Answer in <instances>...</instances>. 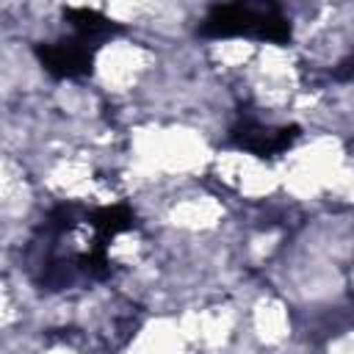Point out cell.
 Segmentation results:
<instances>
[{"instance_id":"cell-2","label":"cell","mask_w":354,"mask_h":354,"mask_svg":"<svg viewBox=\"0 0 354 354\" xmlns=\"http://www.w3.org/2000/svg\"><path fill=\"white\" fill-rule=\"evenodd\" d=\"M351 64H354V58H351ZM351 75H354V69H351Z\"/></svg>"},{"instance_id":"cell-1","label":"cell","mask_w":354,"mask_h":354,"mask_svg":"<svg viewBox=\"0 0 354 354\" xmlns=\"http://www.w3.org/2000/svg\"><path fill=\"white\" fill-rule=\"evenodd\" d=\"M205 30L216 36H254L268 41L290 39V19L277 6H216L205 17Z\"/></svg>"}]
</instances>
